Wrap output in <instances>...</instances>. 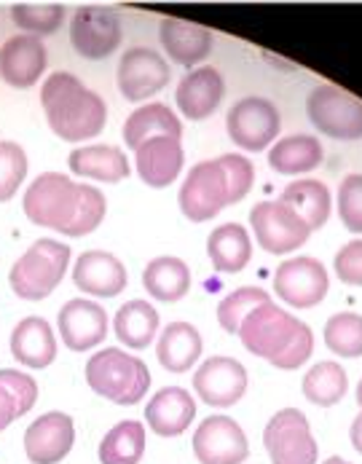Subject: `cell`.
Masks as SVG:
<instances>
[{
    "label": "cell",
    "mask_w": 362,
    "mask_h": 464,
    "mask_svg": "<svg viewBox=\"0 0 362 464\" xmlns=\"http://www.w3.org/2000/svg\"><path fill=\"white\" fill-rule=\"evenodd\" d=\"M322 464H349L347 459H341V457H330V459H325Z\"/></svg>",
    "instance_id": "obj_46"
},
{
    "label": "cell",
    "mask_w": 362,
    "mask_h": 464,
    "mask_svg": "<svg viewBox=\"0 0 362 464\" xmlns=\"http://www.w3.org/2000/svg\"><path fill=\"white\" fill-rule=\"evenodd\" d=\"M325 346L338 357H362V314L338 312L325 325Z\"/></svg>",
    "instance_id": "obj_35"
},
{
    "label": "cell",
    "mask_w": 362,
    "mask_h": 464,
    "mask_svg": "<svg viewBox=\"0 0 362 464\" xmlns=\"http://www.w3.org/2000/svg\"><path fill=\"white\" fill-rule=\"evenodd\" d=\"M309 121L333 140H360L362 137V100L336 83L317 86L306 100Z\"/></svg>",
    "instance_id": "obj_5"
},
{
    "label": "cell",
    "mask_w": 362,
    "mask_h": 464,
    "mask_svg": "<svg viewBox=\"0 0 362 464\" xmlns=\"http://www.w3.org/2000/svg\"><path fill=\"white\" fill-rule=\"evenodd\" d=\"M169 83V65L153 49H129L119 63V89L129 102H143Z\"/></svg>",
    "instance_id": "obj_15"
},
{
    "label": "cell",
    "mask_w": 362,
    "mask_h": 464,
    "mask_svg": "<svg viewBox=\"0 0 362 464\" xmlns=\"http://www.w3.org/2000/svg\"><path fill=\"white\" fill-rule=\"evenodd\" d=\"M0 384L14 395V400H16V413L19 416L30 413L33 405L38 402V384H35V379L27 376V373H22V371H11V368L0 371Z\"/></svg>",
    "instance_id": "obj_41"
},
{
    "label": "cell",
    "mask_w": 362,
    "mask_h": 464,
    "mask_svg": "<svg viewBox=\"0 0 362 464\" xmlns=\"http://www.w3.org/2000/svg\"><path fill=\"white\" fill-rule=\"evenodd\" d=\"M207 256L223 274H239L252 258V239L244 226L223 223L207 239Z\"/></svg>",
    "instance_id": "obj_27"
},
{
    "label": "cell",
    "mask_w": 362,
    "mask_h": 464,
    "mask_svg": "<svg viewBox=\"0 0 362 464\" xmlns=\"http://www.w3.org/2000/svg\"><path fill=\"white\" fill-rule=\"evenodd\" d=\"M71 266V245L57 239H38L30 250L11 266L8 282L22 301H43L52 295Z\"/></svg>",
    "instance_id": "obj_4"
},
{
    "label": "cell",
    "mask_w": 362,
    "mask_h": 464,
    "mask_svg": "<svg viewBox=\"0 0 362 464\" xmlns=\"http://www.w3.org/2000/svg\"><path fill=\"white\" fill-rule=\"evenodd\" d=\"M11 16L16 27L27 30V35H52L65 22V5L60 3H16L11 5Z\"/></svg>",
    "instance_id": "obj_37"
},
{
    "label": "cell",
    "mask_w": 362,
    "mask_h": 464,
    "mask_svg": "<svg viewBox=\"0 0 362 464\" xmlns=\"http://www.w3.org/2000/svg\"><path fill=\"white\" fill-rule=\"evenodd\" d=\"M71 44L83 60H105L121 46V22L105 5H81L71 19Z\"/></svg>",
    "instance_id": "obj_10"
},
{
    "label": "cell",
    "mask_w": 362,
    "mask_h": 464,
    "mask_svg": "<svg viewBox=\"0 0 362 464\" xmlns=\"http://www.w3.org/2000/svg\"><path fill=\"white\" fill-rule=\"evenodd\" d=\"M180 209L194 223H207L228 207V180L215 161H199L180 186Z\"/></svg>",
    "instance_id": "obj_11"
},
{
    "label": "cell",
    "mask_w": 362,
    "mask_h": 464,
    "mask_svg": "<svg viewBox=\"0 0 362 464\" xmlns=\"http://www.w3.org/2000/svg\"><path fill=\"white\" fill-rule=\"evenodd\" d=\"M145 454L143 421H119L100 443V464H140Z\"/></svg>",
    "instance_id": "obj_33"
},
{
    "label": "cell",
    "mask_w": 362,
    "mask_h": 464,
    "mask_svg": "<svg viewBox=\"0 0 362 464\" xmlns=\"http://www.w3.org/2000/svg\"><path fill=\"white\" fill-rule=\"evenodd\" d=\"M161 46L172 57V63L194 67L196 63L210 57V52H213V33L207 27H202V24L167 16L161 22Z\"/></svg>",
    "instance_id": "obj_23"
},
{
    "label": "cell",
    "mask_w": 362,
    "mask_h": 464,
    "mask_svg": "<svg viewBox=\"0 0 362 464\" xmlns=\"http://www.w3.org/2000/svg\"><path fill=\"white\" fill-rule=\"evenodd\" d=\"M72 175L100 183H121L129 178V159L116 145H83L68 156Z\"/></svg>",
    "instance_id": "obj_25"
},
{
    "label": "cell",
    "mask_w": 362,
    "mask_h": 464,
    "mask_svg": "<svg viewBox=\"0 0 362 464\" xmlns=\"http://www.w3.org/2000/svg\"><path fill=\"white\" fill-rule=\"evenodd\" d=\"M194 454L202 464H242L250 457V443L231 416H207L194 432Z\"/></svg>",
    "instance_id": "obj_13"
},
{
    "label": "cell",
    "mask_w": 362,
    "mask_h": 464,
    "mask_svg": "<svg viewBox=\"0 0 362 464\" xmlns=\"http://www.w3.org/2000/svg\"><path fill=\"white\" fill-rule=\"evenodd\" d=\"M75 443V424L68 413L49 411L24 432V454L33 464H60Z\"/></svg>",
    "instance_id": "obj_16"
},
{
    "label": "cell",
    "mask_w": 362,
    "mask_h": 464,
    "mask_svg": "<svg viewBox=\"0 0 362 464\" xmlns=\"http://www.w3.org/2000/svg\"><path fill=\"white\" fill-rule=\"evenodd\" d=\"M325 150L317 137L309 134H292L282 137L269 150V167L280 175H303L322 164Z\"/></svg>",
    "instance_id": "obj_28"
},
{
    "label": "cell",
    "mask_w": 362,
    "mask_h": 464,
    "mask_svg": "<svg viewBox=\"0 0 362 464\" xmlns=\"http://www.w3.org/2000/svg\"><path fill=\"white\" fill-rule=\"evenodd\" d=\"M338 215L341 223L352 231L362 234V175H347L338 186Z\"/></svg>",
    "instance_id": "obj_40"
},
{
    "label": "cell",
    "mask_w": 362,
    "mask_h": 464,
    "mask_svg": "<svg viewBox=\"0 0 362 464\" xmlns=\"http://www.w3.org/2000/svg\"><path fill=\"white\" fill-rule=\"evenodd\" d=\"M357 402H360V408H362V382L357 384Z\"/></svg>",
    "instance_id": "obj_47"
},
{
    "label": "cell",
    "mask_w": 362,
    "mask_h": 464,
    "mask_svg": "<svg viewBox=\"0 0 362 464\" xmlns=\"http://www.w3.org/2000/svg\"><path fill=\"white\" fill-rule=\"evenodd\" d=\"M228 137L242 150L269 148L282 130V116L277 105L266 97H244L225 116Z\"/></svg>",
    "instance_id": "obj_9"
},
{
    "label": "cell",
    "mask_w": 362,
    "mask_h": 464,
    "mask_svg": "<svg viewBox=\"0 0 362 464\" xmlns=\"http://www.w3.org/2000/svg\"><path fill=\"white\" fill-rule=\"evenodd\" d=\"M57 331L71 352H89L100 346L108 335V314L100 304L86 298H72L57 317Z\"/></svg>",
    "instance_id": "obj_18"
},
{
    "label": "cell",
    "mask_w": 362,
    "mask_h": 464,
    "mask_svg": "<svg viewBox=\"0 0 362 464\" xmlns=\"http://www.w3.org/2000/svg\"><path fill=\"white\" fill-rule=\"evenodd\" d=\"M127 279L129 276L124 264L105 250H89L72 266L75 287L97 298H116L119 293H124Z\"/></svg>",
    "instance_id": "obj_20"
},
{
    "label": "cell",
    "mask_w": 362,
    "mask_h": 464,
    "mask_svg": "<svg viewBox=\"0 0 362 464\" xmlns=\"http://www.w3.org/2000/svg\"><path fill=\"white\" fill-rule=\"evenodd\" d=\"M135 159H138V175L145 186L167 188V186H172V180H177L186 153H183L180 140L153 137L135 150Z\"/></svg>",
    "instance_id": "obj_22"
},
{
    "label": "cell",
    "mask_w": 362,
    "mask_h": 464,
    "mask_svg": "<svg viewBox=\"0 0 362 464\" xmlns=\"http://www.w3.org/2000/svg\"><path fill=\"white\" fill-rule=\"evenodd\" d=\"M24 215L30 223L52 228L65 237L91 234L108 212V201L100 188L81 186L60 172L38 175L24 191Z\"/></svg>",
    "instance_id": "obj_1"
},
{
    "label": "cell",
    "mask_w": 362,
    "mask_h": 464,
    "mask_svg": "<svg viewBox=\"0 0 362 464\" xmlns=\"http://www.w3.org/2000/svg\"><path fill=\"white\" fill-rule=\"evenodd\" d=\"M49 65V54L41 38L14 35L0 46V78L14 89H30L41 81Z\"/></svg>",
    "instance_id": "obj_17"
},
{
    "label": "cell",
    "mask_w": 362,
    "mask_h": 464,
    "mask_svg": "<svg viewBox=\"0 0 362 464\" xmlns=\"http://www.w3.org/2000/svg\"><path fill=\"white\" fill-rule=\"evenodd\" d=\"M263 446L272 464H314L317 440L311 438L309 419L298 408H282L263 430Z\"/></svg>",
    "instance_id": "obj_7"
},
{
    "label": "cell",
    "mask_w": 362,
    "mask_h": 464,
    "mask_svg": "<svg viewBox=\"0 0 362 464\" xmlns=\"http://www.w3.org/2000/svg\"><path fill=\"white\" fill-rule=\"evenodd\" d=\"M311 352H314V333H311V328L306 323H300V328L295 333L292 343H290L288 349L272 365L280 368V371H295V368H300L311 357Z\"/></svg>",
    "instance_id": "obj_42"
},
{
    "label": "cell",
    "mask_w": 362,
    "mask_h": 464,
    "mask_svg": "<svg viewBox=\"0 0 362 464\" xmlns=\"http://www.w3.org/2000/svg\"><path fill=\"white\" fill-rule=\"evenodd\" d=\"M194 392L213 408H231L247 392V371L233 357H210L194 373Z\"/></svg>",
    "instance_id": "obj_14"
},
{
    "label": "cell",
    "mask_w": 362,
    "mask_h": 464,
    "mask_svg": "<svg viewBox=\"0 0 362 464\" xmlns=\"http://www.w3.org/2000/svg\"><path fill=\"white\" fill-rule=\"evenodd\" d=\"M86 384L94 395L116 405H135L150 390V373L140 357L110 346L89 357Z\"/></svg>",
    "instance_id": "obj_3"
},
{
    "label": "cell",
    "mask_w": 362,
    "mask_h": 464,
    "mask_svg": "<svg viewBox=\"0 0 362 464\" xmlns=\"http://www.w3.org/2000/svg\"><path fill=\"white\" fill-rule=\"evenodd\" d=\"M27 178V153L19 142L0 140V204L14 199Z\"/></svg>",
    "instance_id": "obj_38"
},
{
    "label": "cell",
    "mask_w": 362,
    "mask_h": 464,
    "mask_svg": "<svg viewBox=\"0 0 362 464\" xmlns=\"http://www.w3.org/2000/svg\"><path fill=\"white\" fill-rule=\"evenodd\" d=\"M333 268L338 274V279L349 287H362V239H355L349 245H344L336 253Z\"/></svg>",
    "instance_id": "obj_43"
},
{
    "label": "cell",
    "mask_w": 362,
    "mask_h": 464,
    "mask_svg": "<svg viewBox=\"0 0 362 464\" xmlns=\"http://www.w3.org/2000/svg\"><path fill=\"white\" fill-rule=\"evenodd\" d=\"M349 390V376L338 362H317L306 376H303V395L309 402L330 408L341 402Z\"/></svg>",
    "instance_id": "obj_34"
},
{
    "label": "cell",
    "mask_w": 362,
    "mask_h": 464,
    "mask_svg": "<svg viewBox=\"0 0 362 464\" xmlns=\"http://www.w3.org/2000/svg\"><path fill=\"white\" fill-rule=\"evenodd\" d=\"M269 301H272V295L263 287H239V290H233L231 295H225L220 301V306H217V323H220V328L225 333L239 335V328H242L244 317L250 312H255L258 306L269 304Z\"/></svg>",
    "instance_id": "obj_36"
},
{
    "label": "cell",
    "mask_w": 362,
    "mask_h": 464,
    "mask_svg": "<svg viewBox=\"0 0 362 464\" xmlns=\"http://www.w3.org/2000/svg\"><path fill=\"white\" fill-rule=\"evenodd\" d=\"M225 94V83L217 67H199L183 75V81L177 83L175 92V102L177 111L191 119V121H205L217 111V105L223 102Z\"/></svg>",
    "instance_id": "obj_19"
},
{
    "label": "cell",
    "mask_w": 362,
    "mask_h": 464,
    "mask_svg": "<svg viewBox=\"0 0 362 464\" xmlns=\"http://www.w3.org/2000/svg\"><path fill=\"white\" fill-rule=\"evenodd\" d=\"M11 354L24 368H49L57 357V335L43 317H24L11 333Z\"/></svg>",
    "instance_id": "obj_24"
},
{
    "label": "cell",
    "mask_w": 362,
    "mask_h": 464,
    "mask_svg": "<svg viewBox=\"0 0 362 464\" xmlns=\"http://www.w3.org/2000/svg\"><path fill=\"white\" fill-rule=\"evenodd\" d=\"M217 164H220V169H223V175L228 180V204H236V201L244 199L250 194L252 183H255L252 161L244 159L242 153H225V156L217 159Z\"/></svg>",
    "instance_id": "obj_39"
},
{
    "label": "cell",
    "mask_w": 362,
    "mask_h": 464,
    "mask_svg": "<svg viewBox=\"0 0 362 464\" xmlns=\"http://www.w3.org/2000/svg\"><path fill=\"white\" fill-rule=\"evenodd\" d=\"M113 333L119 335V341L124 346H129L135 352L148 349L158 333V312L143 298H135L116 312Z\"/></svg>",
    "instance_id": "obj_32"
},
{
    "label": "cell",
    "mask_w": 362,
    "mask_h": 464,
    "mask_svg": "<svg viewBox=\"0 0 362 464\" xmlns=\"http://www.w3.org/2000/svg\"><path fill=\"white\" fill-rule=\"evenodd\" d=\"M330 287L328 268L317 258H290L274 271V290L292 309H314L325 301Z\"/></svg>",
    "instance_id": "obj_12"
},
{
    "label": "cell",
    "mask_w": 362,
    "mask_h": 464,
    "mask_svg": "<svg viewBox=\"0 0 362 464\" xmlns=\"http://www.w3.org/2000/svg\"><path fill=\"white\" fill-rule=\"evenodd\" d=\"M143 287L150 293V298L161 304H175L191 290V268L175 256L153 258L145 266Z\"/></svg>",
    "instance_id": "obj_29"
},
{
    "label": "cell",
    "mask_w": 362,
    "mask_h": 464,
    "mask_svg": "<svg viewBox=\"0 0 362 464\" xmlns=\"http://www.w3.org/2000/svg\"><path fill=\"white\" fill-rule=\"evenodd\" d=\"M282 204L309 226V231L322 228L330 220V188L322 180H295L280 197Z\"/></svg>",
    "instance_id": "obj_31"
},
{
    "label": "cell",
    "mask_w": 362,
    "mask_h": 464,
    "mask_svg": "<svg viewBox=\"0 0 362 464\" xmlns=\"http://www.w3.org/2000/svg\"><path fill=\"white\" fill-rule=\"evenodd\" d=\"M202 333L191 323H169L156 343V357L169 373H188L202 357Z\"/></svg>",
    "instance_id": "obj_26"
},
{
    "label": "cell",
    "mask_w": 362,
    "mask_h": 464,
    "mask_svg": "<svg viewBox=\"0 0 362 464\" xmlns=\"http://www.w3.org/2000/svg\"><path fill=\"white\" fill-rule=\"evenodd\" d=\"M196 416V400L183 387H164L145 405V421L158 438L183 435Z\"/></svg>",
    "instance_id": "obj_21"
},
{
    "label": "cell",
    "mask_w": 362,
    "mask_h": 464,
    "mask_svg": "<svg viewBox=\"0 0 362 464\" xmlns=\"http://www.w3.org/2000/svg\"><path fill=\"white\" fill-rule=\"evenodd\" d=\"M19 419V413H16V400L14 395L0 384V432L11 424V421H16Z\"/></svg>",
    "instance_id": "obj_44"
},
{
    "label": "cell",
    "mask_w": 362,
    "mask_h": 464,
    "mask_svg": "<svg viewBox=\"0 0 362 464\" xmlns=\"http://www.w3.org/2000/svg\"><path fill=\"white\" fill-rule=\"evenodd\" d=\"M349 438H352V446L357 449V454H362V411H360V416H357V419L352 421Z\"/></svg>",
    "instance_id": "obj_45"
},
{
    "label": "cell",
    "mask_w": 362,
    "mask_h": 464,
    "mask_svg": "<svg viewBox=\"0 0 362 464\" xmlns=\"http://www.w3.org/2000/svg\"><path fill=\"white\" fill-rule=\"evenodd\" d=\"M41 105L46 111L52 132L68 142L91 140L105 130L108 108L100 94L86 89L72 72H52L43 81Z\"/></svg>",
    "instance_id": "obj_2"
},
{
    "label": "cell",
    "mask_w": 362,
    "mask_h": 464,
    "mask_svg": "<svg viewBox=\"0 0 362 464\" xmlns=\"http://www.w3.org/2000/svg\"><path fill=\"white\" fill-rule=\"evenodd\" d=\"M298 328H300L298 317H292L288 309H280L277 304L269 301L244 317L239 328V338L250 354L274 362L292 343Z\"/></svg>",
    "instance_id": "obj_6"
},
{
    "label": "cell",
    "mask_w": 362,
    "mask_h": 464,
    "mask_svg": "<svg viewBox=\"0 0 362 464\" xmlns=\"http://www.w3.org/2000/svg\"><path fill=\"white\" fill-rule=\"evenodd\" d=\"M250 226L258 245L272 256H288L311 237L309 226L280 199L258 201L250 209Z\"/></svg>",
    "instance_id": "obj_8"
},
{
    "label": "cell",
    "mask_w": 362,
    "mask_h": 464,
    "mask_svg": "<svg viewBox=\"0 0 362 464\" xmlns=\"http://www.w3.org/2000/svg\"><path fill=\"white\" fill-rule=\"evenodd\" d=\"M153 137H175V140L183 137L180 119L172 113V108H167L161 102H150V105L138 108L124 124V142L132 150H138L143 142L153 140Z\"/></svg>",
    "instance_id": "obj_30"
}]
</instances>
